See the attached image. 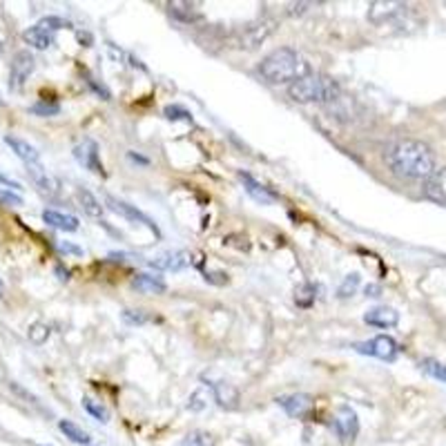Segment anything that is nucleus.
I'll use <instances>...</instances> for the list:
<instances>
[{
	"label": "nucleus",
	"instance_id": "nucleus-1",
	"mask_svg": "<svg viewBox=\"0 0 446 446\" xmlns=\"http://www.w3.org/2000/svg\"><path fill=\"white\" fill-rule=\"evenodd\" d=\"M386 163L393 174L402 179H427L435 172V154L433 150L422 141L415 139H402L395 141L386 150Z\"/></svg>",
	"mask_w": 446,
	"mask_h": 446
},
{
	"label": "nucleus",
	"instance_id": "nucleus-2",
	"mask_svg": "<svg viewBox=\"0 0 446 446\" xmlns=\"http://www.w3.org/2000/svg\"><path fill=\"white\" fill-rule=\"evenodd\" d=\"M259 74L270 85H283L304 79L306 74H311V67L297 49L279 47L259 63Z\"/></svg>",
	"mask_w": 446,
	"mask_h": 446
},
{
	"label": "nucleus",
	"instance_id": "nucleus-3",
	"mask_svg": "<svg viewBox=\"0 0 446 446\" xmlns=\"http://www.w3.org/2000/svg\"><path fill=\"white\" fill-rule=\"evenodd\" d=\"M342 88L326 74H306L304 79L288 85V97L295 103H333L339 99Z\"/></svg>",
	"mask_w": 446,
	"mask_h": 446
},
{
	"label": "nucleus",
	"instance_id": "nucleus-4",
	"mask_svg": "<svg viewBox=\"0 0 446 446\" xmlns=\"http://www.w3.org/2000/svg\"><path fill=\"white\" fill-rule=\"evenodd\" d=\"M274 31V20H252L243 27L235 29L232 34V45L239 49H257L261 42Z\"/></svg>",
	"mask_w": 446,
	"mask_h": 446
},
{
	"label": "nucleus",
	"instance_id": "nucleus-5",
	"mask_svg": "<svg viewBox=\"0 0 446 446\" xmlns=\"http://www.w3.org/2000/svg\"><path fill=\"white\" fill-rule=\"evenodd\" d=\"M353 348L357 350V353L377 357V359H384V362H393V359H395L397 353H399L397 342L393 337H388V335H377L373 339H368V342L355 344Z\"/></svg>",
	"mask_w": 446,
	"mask_h": 446
},
{
	"label": "nucleus",
	"instance_id": "nucleus-6",
	"mask_svg": "<svg viewBox=\"0 0 446 446\" xmlns=\"http://www.w3.org/2000/svg\"><path fill=\"white\" fill-rule=\"evenodd\" d=\"M36 67V60L29 51H18V54L12 58V67H9V90L12 92H20L25 88V83L29 81L31 72Z\"/></svg>",
	"mask_w": 446,
	"mask_h": 446
},
{
	"label": "nucleus",
	"instance_id": "nucleus-7",
	"mask_svg": "<svg viewBox=\"0 0 446 446\" xmlns=\"http://www.w3.org/2000/svg\"><path fill=\"white\" fill-rule=\"evenodd\" d=\"M333 431L337 433V438L342 440L344 444L355 442L357 433H359V418L357 413L350 406H339L335 418H333Z\"/></svg>",
	"mask_w": 446,
	"mask_h": 446
},
{
	"label": "nucleus",
	"instance_id": "nucleus-8",
	"mask_svg": "<svg viewBox=\"0 0 446 446\" xmlns=\"http://www.w3.org/2000/svg\"><path fill=\"white\" fill-rule=\"evenodd\" d=\"M74 158L81 167H85L92 174H103V161H101V150L99 143L94 139H83L76 147H74Z\"/></svg>",
	"mask_w": 446,
	"mask_h": 446
},
{
	"label": "nucleus",
	"instance_id": "nucleus-9",
	"mask_svg": "<svg viewBox=\"0 0 446 446\" xmlns=\"http://www.w3.org/2000/svg\"><path fill=\"white\" fill-rule=\"evenodd\" d=\"M277 404L286 411V415L297 418V420L311 418L313 411H315V399L308 395V393H290V395H281V397H277Z\"/></svg>",
	"mask_w": 446,
	"mask_h": 446
},
{
	"label": "nucleus",
	"instance_id": "nucleus-10",
	"mask_svg": "<svg viewBox=\"0 0 446 446\" xmlns=\"http://www.w3.org/2000/svg\"><path fill=\"white\" fill-rule=\"evenodd\" d=\"M105 206H108L112 212H116L119 217L127 219V221H132V223H143L145 228H150L154 235H158V228H156V223L145 215V212H141L136 206H130V204H125V201L121 199H114V197H105Z\"/></svg>",
	"mask_w": 446,
	"mask_h": 446
},
{
	"label": "nucleus",
	"instance_id": "nucleus-11",
	"mask_svg": "<svg viewBox=\"0 0 446 446\" xmlns=\"http://www.w3.org/2000/svg\"><path fill=\"white\" fill-rule=\"evenodd\" d=\"M239 179H241V183H243V190L248 192V197L252 201H257V204L261 206H272V204H277V195L272 192L270 188H265L263 183H259L257 179L246 174V172H239Z\"/></svg>",
	"mask_w": 446,
	"mask_h": 446
},
{
	"label": "nucleus",
	"instance_id": "nucleus-12",
	"mask_svg": "<svg viewBox=\"0 0 446 446\" xmlns=\"http://www.w3.org/2000/svg\"><path fill=\"white\" fill-rule=\"evenodd\" d=\"M190 252L185 250H167V252H161L158 257H154L150 261L152 268L156 270H172V272H179L190 265Z\"/></svg>",
	"mask_w": 446,
	"mask_h": 446
},
{
	"label": "nucleus",
	"instance_id": "nucleus-13",
	"mask_svg": "<svg viewBox=\"0 0 446 446\" xmlns=\"http://www.w3.org/2000/svg\"><path fill=\"white\" fill-rule=\"evenodd\" d=\"M424 197L433 201L435 206L446 208V167L435 172L424 181Z\"/></svg>",
	"mask_w": 446,
	"mask_h": 446
},
{
	"label": "nucleus",
	"instance_id": "nucleus-14",
	"mask_svg": "<svg viewBox=\"0 0 446 446\" xmlns=\"http://www.w3.org/2000/svg\"><path fill=\"white\" fill-rule=\"evenodd\" d=\"M27 174H29L31 181H34V185H36V190L40 195H45V197H56L58 195V190H60L58 181L47 172L45 167H42V163L27 165Z\"/></svg>",
	"mask_w": 446,
	"mask_h": 446
},
{
	"label": "nucleus",
	"instance_id": "nucleus-15",
	"mask_svg": "<svg viewBox=\"0 0 446 446\" xmlns=\"http://www.w3.org/2000/svg\"><path fill=\"white\" fill-rule=\"evenodd\" d=\"M5 143H7L9 147H12V152H14L25 165H38V163H40V152H38L36 147L31 145L29 141L20 139V136L7 134V136H5Z\"/></svg>",
	"mask_w": 446,
	"mask_h": 446
},
{
	"label": "nucleus",
	"instance_id": "nucleus-16",
	"mask_svg": "<svg viewBox=\"0 0 446 446\" xmlns=\"http://www.w3.org/2000/svg\"><path fill=\"white\" fill-rule=\"evenodd\" d=\"M364 322L375 328H393L399 322V313L390 306H377V308H370L364 315Z\"/></svg>",
	"mask_w": 446,
	"mask_h": 446
},
{
	"label": "nucleus",
	"instance_id": "nucleus-17",
	"mask_svg": "<svg viewBox=\"0 0 446 446\" xmlns=\"http://www.w3.org/2000/svg\"><path fill=\"white\" fill-rule=\"evenodd\" d=\"M210 388H212V395H215V402L221 408H226V411L237 408L239 390L232 384H226V381H215V384H210Z\"/></svg>",
	"mask_w": 446,
	"mask_h": 446
},
{
	"label": "nucleus",
	"instance_id": "nucleus-18",
	"mask_svg": "<svg viewBox=\"0 0 446 446\" xmlns=\"http://www.w3.org/2000/svg\"><path fill=\"white\" fill-rule=\"evenodd\" d=\"M42 221L63 232H76L81 226V221L74 215H65V212H58V210H42Z\"/></svg>",
	"mask_w": 446,
	"mask_h": 446
},
{
	"label": "nucleus",
	"instance_id": "nucleus-19",
	"mask_svg": "<svg viewBox=\"0 0 446 446\" xmlns=\"http://www.w3.org/2000/svg\"><path fill=\"white\" fill-rule=\"evenodd\" d=\"M23 40L34 49H49L51 45H54V34L47 31L45 27L34 25V27H29V29L23 31Z\"/></svg>",
	"mask_w": 446,
	"mask_h": 446
},
{
	"label": "nucleus",
	"instance_id": "nucleus-20",
	"mask_svg": "<svg viewBox=\"0 0 446 446\" xmlns=\"http://www.w3.org/2000/svg\"><path fill=\"white\" fill-rule=\"evenodd\" d=\"M404 9H406L404 3H373L368 9V18L373 20V23H384V20L402 14Z\"/></svg>",
	"mask_w": 446,
	"mask_h": 446
},
{
	"label": "nucleus",
	"instance_id": "nucleus-21",
	"mask_svg": "<svg viewBox=\"0 0 446 446\" xmlns=\"http://www.w3.org/2000/svg\"><path fill=\"white\" fill-rule=\"evenodd\" d=\"M132 286L143 295H163L167 290L165 281L161 277H154V274H136Z\"/></svg>",
	"mask_w": 446,
	"mask_h": 446
},
{
	"label": "nucleus",
	"instance_id": "nucleus-22",
	"mask_svg": "<svg viewBox=\"0 0 446 446\" xmlns=\"http://www.w3.org/2000/svg\"><path fill=\"white\" fill-rule=\"evenodd\" d=\"M58 429L63 431V435L69 440V442H74V444H83V446H88L90 442H92V438H90V433L88 431H83L79 424H74L72 420H60L58 422Z\"/></svg>",
	"mask_w": 446,
	"mask_h": 446
},
{
	"label": "nucleus",
	"instance_id": "nucleus-23",
	"mask_svg": "<svg viewBox=\"0 0 446 446\" xmlns=\"http://www.w3.org/2000/svg\"><path fill=\"white\" fill-rule=\"evenodd\" d=\"M76 199H79V204H81V208H83V212L85 215H90V217H94V219H101L103 217V206H101V201L94 197L90 190H79L76 192Z\"/></svg>",
	"mask_w": 446,
	"mask_h": 446
},
{
	"label": "nucleus",
	"instance_id": "nucleus-24",
	"mask_svg": "<svg viewBox=\"0 0 446 446\" xmlns=\"http://www.w3.org/2000/svg\"><path fill=\"white\" fill-rule=\"evenodd\" d=\"M170 14H172L176 20H181V23H188V25L204 18L199 9H195V5H188V3H170Z\"/></svg>",
	"mask_w": 446,
	"mask_h": 446
},
{
	"label": "nucleus",
	"instance_id": "nucleus-25",
	"mask_svg": "<svg viewBox=\"0 0 446 446\" xmlns=\"http://www.w3.org/2000/svg\"><path fill=\"white\" fill-rule=\"evenodd\" d=\"M420 368L429 377H433V379L442 381V384H446V364L438 362V359H433V357H427V359H422V362H420Z\"/></svg>",
	"mask_w": 446,
	"mask_h": 446
},
{
	"label": "nucleus",
	"instance_id": "nucleus-26",
	"mask_svg": "<svg viewBox=\"0 0 446 446\" xmlns=\"http://www.w3.org/2000/svg\"><path fill=\"white\" fill-rule=\"evenodd\" d=\"M317 288L313 283H302L299 288L295 290V304L299 308H311L317 299Z\"/></svg>",
	"mask_w": 446,
	"mask_h": 446
},
{
	"label": "nucleus",
	"instance_id": "nucleus-27",
	"mask_svg": "<svg viewBox=\"0 0 446 446\" xmlns=\"http://www.w3.org/2000/svg\"><path fill=\"white\" fill-rule=\"evenodd\" d=\"M83 408H85V413H90V415L94 418V420H99V422H103V424H108L110 422V411L105 408L101 402H94V399H90V397H83Z\"/></svg>",
	"mask_w": 446,
	"mask_h": 446
},
{
	"label": "nucleus",
	"instance_id": "nucleus-28",
	"mask_svg": "<svg viewBox=\"0 0 446 446\" xmlns=\"http://www.w3.org/2000/svg\"><path fill=\"white\" fill-rule=\"evenodd\" d=\"M359 281H362V277H359L357 272L353 274H348V277L339 283V288H337V297L339 299H348V297H353L359 288Z\"/></svg>",
	"mask_w": 446,
	"mask_h": 446
},
{
	"label": "nucleus",
	"instance_id": "nucleus-29",
	"mask_svg": "<svg viewBox=\"0 0 446 446\" xmlns=\"http://www.w3.org/2000/svg\"><path fill=\"white\" fill-rule=\"evenodd\" d=\"M29 112L36 116H56L60 112V105L54 101H38L36 105H31Z\"/></svg>",
	"mask_w": 446,
	"mask_h": 446
},
{
	"label": "nucleus",
	"instance_id": "nucleus-30",
	"mask_svg": "<svg viewBox=\"0 0 446 446\" xmlns=\"http://www.w3.org/2000/svg\"><path fill=\"white\" fill-rule=\"evenodd\" d=\"M163 114H165V119H170V121H188V123H192V116H190V112L183 110V108H179V105H167V108L163 110Z\"/></svg>",
	"mask_w": 446,
	"mask_h": 446
},
{
	"label": "nucleus",
	"instance_id": "nucleus-31",
	"mask_svg": "<svg viewBox=\"0 0 446 446\" xmlns=\"http://www.w3.org/2000/svg\"><path fill=\"white\" fill-rule=\"evenodd\" d=\"M152 315H147L145 311H123V322L132 326H141L145 322H150Z\"/></svg>",
	"mask_w": 446,
	"mask_h": 446
},
{
	"label": "nucleus",
	"instance_id": "nucleus-32",
	"mask_svg": "<svg viewBox=\"0 0 446 446\" xmlns=\"http://www.w3.org/2000/svg\"><path fill=\"white\" fill-rule=\"evenodd\" d=\"M38 25H40V27H45L47 31H56V29L72 27V25H69V20H65V18H56V16H47V18H42Z\"/></svg>",
	"mask_w": 446,
	"mask_h": 446
},
{
	"label": "nucleus",
	"instance_id": "nucleus-33",
	"mask_svg": "<svg viewBox=\"0 0 446 446\" xmlns=\"http://www.w3.org/2000/svg\"><path fill=\"white\" fill-rule=\"evenodd\" d=\"M0 204L7 208H18L23 206V197H18L12 190H0Z\"/></svg>",
	"mask_w": 446,
	"mask_h": 446
},
{
	"label": "nucleus",
	"instance_id": "nucleus-34",
	"mask_svg": "<svg viewBox=\"0 0 446 446\" xmlns=\"http://www.w3.org/2000/svg\"><path fill=\"white\" fill-rule=\"evenodd\" d=\"M183 446H212V442L208 440L206 433H192V435H188Z\"/></svg>",
	"mask_w": 446,
	"mask_h": 446
},
{
	"label": "nucleus",
	"instance_id": "nucleus-35",
	"mask_svg": "<svg viewBox=\"0 0 446 446\" xmlns=\"http://www.w3.org/2000/svg\"><path fill=\"white\" fill-rule=\"evenodd\" d=\"M366 297H379L377 286H366Z\"/></svg>",
	"mask_w": 446,
	"mask_h": 446
},
{
	"label": "nucleus",
	"instance_id": "nucleus-36",
	"mask_svg": "<svg viewBox=\"0 0 446 446\" xmlns=\"http://www.w3.org/2000/svg\"><path fill=\"white\" fill-rule=\"evenodd\" d=\"M127 156H130V158H132V161H139V163L147 165V158H143V156H139V154H134V152H130V154H127Z\"/></svg>",
	"mask_w": 446,
	"mask_h": 446
},
{
	"label": "nucleus",
	"instance_id": "nucleus-37",
	"mask_svg": "<svg viewBox=\"0 0 446 446\" xmlns=\"http://www.w3.org/2000/svg\"><path fill=\"white\" fill-rule=\"evenodd\" d=\"M60 250H65V252H76V254H81V248H76V246H67V243H63V246H60Z\"/></svg>",
	"mask_w": 446,
	"mask_h": 446
},
{
	"label": "nucleus",
	"instance_id": "nucleus-38",
	"mask_svg": "<svg viewBox=\"0 0 446 446\" xmlns=\"http://www.w3.org/2000/svg\"><path fill=\"white\" fill-rule=\"evenodd\" d=\"M0 181H3V183H7V185H12V188H20V185H18L16 181H12V179H7L5 174H0Z\"/></svg>",
	"mask_w": 446,
	"mask_h": 446
},
{
	"label": "nucleus",
	"instance_id": "nucleus-39",
	"mask_svg": "<svg viewBox=\"0 0 446 446\" xmlns=\"http://www.w3.org/2000/svg\"><path fill=\"white\" fill-rule=\"evenodd\" d=\"M3 292H5V288H3V281H0V297H3Z\"/></svg>",
	"mask_w": 446,
	"mask_h": 446
},
{
	"label": "nucleus",
	"instance_id": "nucleus-40",
	"mask_svg": "<svg viewBox=\"0 0 446 446\" xmlns=\"http://www.w3.org/2000/svg\"><path fill=\"white\" fill-rule=\"evenodd\" d=\"M0 51H3V45H0Z\"/></svg>",
	"mask_w": 446,
	"mask_h": 446
}]
</instances>
